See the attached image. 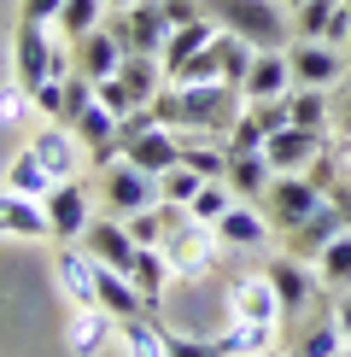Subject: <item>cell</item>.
<instances>
[{"mask_svg": "<svg viewBox=\"0 0 351 357\" xmlns=\"http://www.w3.org/2000/svg\"><path fill=\"white\" fill-rule=\"evenodd\" d=\"M117 153H123L129 165H141V170L164 176V170L182 165V129L153 123V129H141V135H123V141H117Z\"/></svg>", "mask_w": 351, "mask_h": 357, "instance_id": "cell-9", "label": "cell"}, {"mask_svg": "<svg viewBox=\"0 0 351 357\" xmlns=\"http://www.w3.org/2000/svg\"><path fill=\"white\" fill-rule=\"evenodd\" d=\"M58 12H65V0H24L18 18H24V24H53Z\"/></svg>", "mask_w": 351, "mask_h": 357, "instance_id": "cell-38", "label": "cell"}, {"mask_svg": "<svg viewBox=\"0 0 351 357\" xmlns=\"http://www.w3.org/2000/svg\"><path fill=\"white\" fill-rule=\"evenodd\" d=\"M0 234H12V241H53V217L41 199L0 188Z\"/></svg>", "mask_w": 351, "mask_h": 357, "instance_id": "cell-13", "label": "cell"}, {"mask_svg": "<svg viewBox=\"0 0 351 357\" xmlns=\"http://www.w3.org/2000/svg\"><path fill=\"white\" fill-rule=\"evenodd\" d=\"M53 270H58V287H65L70 305H100V258L82 241L77 246H58Z\"/></svg>", "mask_w": 351, "mask_h": 357, "instance_id": "cell-12", "label": "cell"}, {"mask_svg": "<svg viewBox=\"0 0 351 357\" xmlns=\"http://www.w3.org/2000/svg\"><path fill=\"white\" fill-rule=\"evenodd\" d=\"M217 346H223V357H263L275 346V322H234Z\"/></svg>", "mask_w": 351, "mask_h": 357, "instance_id": "cell-29", "label": "cell"}, {"mask_svg": "<svg viewBox=\"0 0 351 357\" xmlns=\"http://www.w3.org/2000/svg\"><path fill=\"white\" fill-rule=\"evenodd\" d=\"M281 6H292V12H299V6H311V0H281Z\"/></svg>", "mask_w": 351, "mask_h": 357, "instance_id": "cell-41", "label": "cell"}, {"mask_svg": "<svg viewBox=\"0 0 351 357\" xmlns=\"http://www.w3.org/2000/svg\"><path fill=\"white\" fill-rule=\"evenodd\" d=\"M263 357H292V351H275V346H270V351H263Z\"/></svg>", "mask_w": 351, "mask_h": 357, "instance_id": "cell-42", "label": "cell"}, {"mask_svg": "<svg viewBox=\"0 0 351 357\" xmlns=\"http://www.w3.org/2000/svg\"><path fill=\"white\" fill-rule=\"evenodd\" d=\"M205 18H217V29L252 41V47H287L281 0H205Z\"/></svg>", "mask_w": 351, "mask_h": 357, "instance_id": "cell-2", "label": "cell"}, {"mask_svg": "<svg viewBox=\"0 0 351 357\" xmlns=\"http://www.w3.org/2000/svg\"><path fill=\"white\" fill-rule=\"evenodd\" d=\"M82 246L94 252L100 264H111V270H129V264H135V252H141V241L129 234L123 217H94V222H88V234H82Z\"/></svg>", "mask_w": 351, "mask_h": 357, "instance_id": "cell-15", "label": "cell"}, {"mask_svg": "<svg viewBox=\"0 0 351 357\" xmlns=\"http://www.w3.org/2000/svg\"><path fill=\"white\" fill-rule=\"evenodd\" d=\"M234 199H240V193L228 188V176H211V182H205V188L194 193V205H187V217H199V222H217V217H223V211H228Z\"/></svg>", "mask_w": 351, "mask_h": 357, "instance_id": "cell-33", "label": "cell"}, {"mask_svg": "<svg viewBox=\"0 0 351 357\" xmlns=\"http://www.w3.org/2000/svg\"><path fill=\"white\" fill-rule=\"evenodd\" d=\"M29 112H36V94H29V88H24L18 77H12L6 88H0V129H18Z\"/></svg>", "mask_w": 351, "mask_h": 357, "instance_id": "cell-36", "label": "cell"}, {"mask_svg": "<svg viewBox=\"0 0 351 357\" xmlns=\"http://www.w3.org/2000/svg\"><path fill=\"white\" fill-rule=\"evenodd\" d=\"M158 252L170 258L176 275H205V270H211V258H217V229H211V222H199V217H176L170 234L158 241Z\"/></svg>", "mask_w": 351, "mask_h": 357, "instance_id": "cell-5", "label": "cell"}, {"mask_svg": "<svg viewBox=\"0 0 351 357\" xmlns=\"http://www.w3.org/2000/svg\"><path fill=\"white\" fill-rule=\"evenodd\" d=\"M345 146H351V141H345Z\"/></svg>", "mask_w": 351, "mask_h": 357, "instance_id": "cell-45", "label": "cell"}, {"mask_svg": "<svg viewBox=\"0 0 351 357\" xmlns=\"http://www.w3.org/2000/svg\"><path fill=\"white\" fill-rule=\"evenodd\" d=\"M100 12H106V0H65V12H58V36L65 41H82L88 29H100Z\"/></svg>", "mask_w": 351, "mask_h": 357, "instance_id": "cell-32", "label": "cell"}, {"mask_svg": "<svg viewBox=\"0 0 351 357\" xmlns=\"http://www.w3.org/2000/svg\"><path fill=\"white\" fill-rule=\"evenodd\" d=\"M287 106H292V123H304V129H322V123H328V88H299V82H292Z\"/></svg>", "mask_w": 351, "mask_h": 357, "instance_id": "cell-34", "label": "cell"}, {"mask_svg": "<svg viewBox=\"0 0 351 357\" xmlns=\"http://www.w3.org/2000/svg\"><path fill=\"white\" fill-rule=\"evenodd\" d=\"M228 305H234V322H281V293L270 275H246L228 293Z\"/></svg>", "mask_w": 351, "mask_h": 357, "instance_id": "cell-21", "label": "cell"}, {"mask_svg": "<svg viewBox=\"0 0 351 357\" xmlns=\"http://www.w3.org/2000/svg\"><path fill=\"white\" fill-rule=\"evenodd\" d=\"M263 153H270L275 176H281V170H311L316 158L328 153V135H322V129H304V123H287V129H275V135H270Z\"/></svg>", "mask_w": 351, "mask_h": 357, "instance_id": "cell-11", "label": "cell"}, {"mask_svg": "<svg viewBox=\"0 0 351 357\" xmlns=\"http://www.w3.org/2000/svg\"><path fill=\"white\" fill-rule=\"evenodd\" d=\"M117 65H123V36L117 29H88L77 41V70L82 77H117Z\"/></svg>", "mask_w": 351, "mask_h": 357, "instance_id": "cell-22", "label": "cell"}, {"mask_svg": "<svg viewBox=\"0 0 351 357\" xmlns=\"http://www.w3.org/2000/svg\"><path fill=\"white\" fill-rule=\"evenodd\" d=\"M117 340H123L129 357H170L164 351V328H158L153 310H146V317H123V322H117Z\"/></svg>", "mask_w": 351, "mask_h": 357, "instance_id": "cell-27", "label": "cell"}, {"mask_svg": "<svg viewBox=\"0 0 351 357\" xmlns=\"http://www.w3.org/2000/svg\"><path fill=\"white\" fill-rule=\"evenodd\" d=\"M12 77H18L29 94H36L41 82H53V77H70V70H65V53L47 41V29H41V24H24V18H18V41H12Z\"/></svg>", "mask_w": 351, "mask_h": 357, "instance_id": "cell-4", "label": "cell"}, {"mask_svg": "<svg viewBox=\"0 0 351 357\" xmlns=\"http://www.w3.org/2000/svg\"><path fill=\"white\" fill-rule=\"evenodd\" d=\"M211 229H217V241H223V246H263V241H270V217H258L252 205H240V199H234Z\"/></svg>", "mask_w": 351, "mask_h": 357, "instance_id": "cell-24", "label": "cell"}, {"mask_svg": "<svg viewBox=\"0 0 351 357\" xmlns=\"http://www.w3.org/2000/svg\"><path fill=\"white\" fill-rule=\"evenodd\" d=\"M41 205H47V217H53V241L58 246H77L88 234V222H94V193H88L77 176H70V182H53V193Z\"/></svg>", "mask_w": 351, "mask_h": 357, "instance_id": "cell-7", "label": "cell"}, {"mask_svg": "<svg viewBox=\"0 0 351 357\" xmlns=\"http://www.w3.org/2000/svg\"><path fill=\"white\" fill-rule=\"evenodd\" d=\"M345 222H351V217L340 211V205H334V199H322L316 211L299 222V229H287V252H292V258H304V264H316V258H322V246L345 234Z\"/></svg>", "mask_w": 351, "mask_h": 357, "instance_id": "cell-10", "label": "cell"}, {"mask_svg": "<svg viewBox=\"0 0 351 357\" xmlns=\"http://www.w3.org/2000/svg\"><path fill=\"white\" fill-rule=\"evenodd\" d=\"M316 275H322V287H328V293H351V229L340 234V241H328V246H322Z\"/></svg>", "mask_w": 351, "mask_h": 357, "instance_id": "cell-30", "label": "cell"}, {"mask_svg": "<svg viewBox=\"0 0 351 357\" xmlns=\"http://www.w3.org/2000/svg\"><path fill=\"white\" fill-rule=\"evenodd\" d=\"M164 351L170 357H223L217 340H187V334H164Z\"/></svg>", "mask_w": 351, "mask_h": 357, "instance_id": "cell-37", "label": "cell"}, {"mask_svg": "<svg viewBox=\"0 0 351 357\" xmlns=\"http://www.w3.org/2000/svg\"><path fill=\"white\" fill-rule=\"evenodd\" d=\"M158 199H164V188H158L153 170L129 165L123 153L106 158V176H100V205H106L111 217H135V211H146V205H158Z\"/></svg>", "mask_w": 351, "mask_h": 357, "instance_id": "cell-3", "label": "cell"}, {"mask_svg": "<svg viewBox=\"0 0 351 357\" xmlns=\"http://www.w3.org/2000/svg\"><path fill=\"white\" fill-rule=\"evenodd\" d=\"M6 188H12V193H29V199H47V193H53V170L24 146V153L6 165Z\"/></svg>", "mask_w": 351, "mask_h": 357, "instance_id": "cell-28", "label": "cell"}, {"mask_svg": "<svg viewBox=\"0 0 351 357\" xmlns=\"http://www.w3.org/2000/svg\"><path fill=\"white\" fill-rule=\"evenodd\" d=\"M263 199H270V222H281V229H299L304 217L316 211L322 199H328V193H322L311 176H299V170H281L270 182V193H263Z\"/></svg>", "mask_w": 351, "mask_h": 357, "instance_id": "cell-8", "label": "cell"}, {"mask_svg": "<svg viewBox=\"0 0 351 357\" xmlns=\"http://www.w3.org/2000/svg\"><path fill=\"white\" fill-rule=\"evenodd\" d=\"M287 59H292V82L299 88H334L345 77V59L328 41H299V47H287Z\"/></svg>", "mask_w": 351, "mask_h": 357, "instance_id": "cell-16", "label": "cell"}, {"mask_svg": "<svg viewBox=\"0 0 351 357\" xmlns=\"http://www.w3.org/2000/svg\"><path fill=\"white\" fill-rule=\"evenodd\" d=\"M217 41V18H194V24H176L170 29V41H164V53H158V65H164V82L182 77V65L194 53H205Z\"/></svg>", "mask_w": 351, "mask_h": 357, "instance_id": "cell-19", "label": "cell"}, {"mask_svg": "<svg viewBox=\"0 0 351 357\" xmlns=\"http://www.w3.org/2000/svg\"><path fill=\"white\" fill-rule=\"evenodd\" d=\"M334 322H340V334H345V346H351V293L334 305Z\"/></svg>", "mask_w": 351, "mask_h": 357, "instance_id": "cell-39", "label": "cell"}, {"mask_svg": "<svg viewBox=\"0 0 351 357\" xmlns=\"http://www.w3.org/2000/svg\"><path fill=\"white\" fill-rule=\"evenodd\" d=\"M123 275L135 281V293L146 299V310H153V317H158V310H164V281L176 275V270H170V258H164V252H158V246H141V252H135V264H129Z\"/></svg>", "mask_w": 351, "mask_h": 357, "instance_id": "cell-23", "label": "cell"}, {"mask_svg": "<svg viewBox=\"0 0 351 357\" xmlns=\"http://www.w3.org/2000/svg\"><path fill=\"white\" fill-rule=\"evenodd\" d=\"M292 357H345V334H340V322H334V317H316L311 328L299 334Z\"/></svg>", "mask_w": 351, "mask_h": 357, "instance_id": "cell-31", "label": "cell"}, {"mask_svg": "<svg viewBox=\"0 0 351 357\" xmlns=\"http://www.w3.org/2000/svg\"><path fill=\"white\" fill-rule=\"evenodd\" d=\"M117 36H123V53H164V41H170V12H164V0H135L129 12H117Z\"/></svg>", "mask_w": 351, "mask_h": 357, "instance_id": "cell-6", "label": "cell"}, {"mask_svg": "<svg viewBox=\"0 0 351 357\" xmlns=\"http://www.w3.org/2000/svg\"><path fill=\"white\" fill-rule=\"evenodd\" d=\"M106 6H117V12H129V6H135V0H106Z\"/></svg>", "mask_w": 351, "mask_h": 357, "instance_id": "cell-40", "label": "cell"}, {"mask_svg": "<svg viewBox=\"0 0 351 357\" xmlns=\"http://www.w3.org/2000/svg\"><path fill=\"white\" fill-rule=\"evenodd\" d=\"M70 129H77V141H82L88 153L100 158V165H106V158H117V129H123V117H117V112H111L100 94L88 100V106H82L77 117H70Z\"/></svg>", "mask_w": 351, "mask_h": 357, "instance_id": "cell-14", "label": "cell"}, {"mask_svg": "<svg viewBox=\"0 0 351 357\" xmlns=\"http://www.w3.org/2000/svg\"><path fill=\"white\" fill-rule=\"evenodd\" d=\"M345 47H351V36H345Z\"/></svg>", "mask_w": 351, "mask_h": 357, "instance_id": "cell-43", "label": "cell"}, {"mask_svg": "<svg viewBox=\"0 0 351 357\" xmlns=\"http://www.w3.org/2000/svg\"><path fill=\"white\" fill-rule=\"evenodd\" d=\"M270 182H275L270 153H228V188L240 193V199H263Z\"/></svg>", "mask_w": 351, "mask_h": 357, "instance_id": "cell-25", "label": "cell"}, {"mask_svg": "<svg viewBox=\"0 0 351 357\" xmlns=\"http://www.w3.org/2000/svg\"><path fill=\"white\" fill-rule=\"evenodd\" d=\"M111 334H117V317L106 305H77V317L65 328V346H70V357H100L111 346Z\"/></svg>", "mask_w": 351, "mask_h": 357, "instance_id": "cell-18", "label": "cell"}, {"mask_svg": "<svg viewBox=\"0 0 351 357\" xmlns=\"http://www.w3.org/2000/svg\"><path fill=\"white\" fill-rule=\"evenodd\" d=\"M29 153H36L41 165L53 170V182H70V176H77V153H82V141H77V129H70V123H47L36 141H29Z\"/></svg>", "mask_w": 351, "mask_h": 357, "instance_id": "cell-20", "label": "cell"}, {"mask_svg": "<svg viewBox=\"0 0 351 357\" xmlns=\"http://www.w3.org/2000/svg\"><path fill=\"white\" fill-rule=\"evenodd\" d=\"M153 106H158V117H164L170 129H187V135H228L234 117L246 112V88L240 82H170Z\"/></svg>", "mask_w": 351, "mask_h": 357, "instance_id": "cell-1", "label": "cell"}, {"mask_svg": "<svg viewBox=\"0 0 351 357\" xmlns=\"http://www.w3.org/2000/svg\"><path fill=\"white\" fill-rule=\"evenodd\" d=\"M246 100H281V94H292V59H287V47H258V59H252V70H246Z\"/></svg>", "mask_w": 351, "mask_h": 357, "instance_id": "cell-17", "label": "cell"}, {"mask_svg": "<svg viewBox=\"0 0 351 357\" xmlns=\"http://www.w3.org/2000/svg\"><path fill=\"white\" fill-rule=\"evenodd\" d=\"M211 182V176H199L194 165H176V170H164L158 176V188H164V205H194V193Z\"/></svg>", "mask_w": 351, "mask_h": 357, "instance_id": "cell-35", "label": "cell"}, {"mask_svg": "<svg viewBox=\"0 0 351 357\" xmlns=\"http://www.w3.org/2000/svg\"><path fill=\"white\" fill-rule=\"evenodd\" d=\"M345 357H351V351H345Z\"/></svg>", "mask_w": 351, "mask_h": 357, "instance_id": "cell-44", "label": "cell"}, {"mask_svg": "<svg viewBox=\"0 0 351 357\" xmlns=\"http://www.w3.org/2000/svg\"><path fill=\"white\" fill-rule=\"evenodd\" d=\"M100 305H106L117 322L123 317H146V299L135 293V281H129L123 270H111V264H100Z\"/></svg>", "mask_w": 351, "mask_h": 357, "instance_id": "cell-26", "label": "cell"}]
</instances>
